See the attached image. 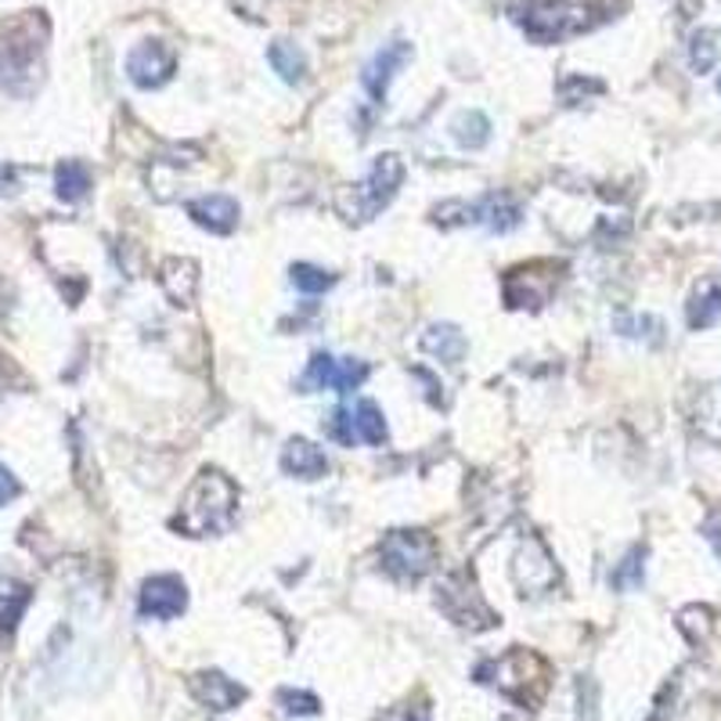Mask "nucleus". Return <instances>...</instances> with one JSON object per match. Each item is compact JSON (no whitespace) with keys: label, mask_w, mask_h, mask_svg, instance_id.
Returning <instances> with one entry per match:
<instances>
[{"label":"nucleus","mask_w":721,"mask_h":721,"mask_svg":"<svg viewBox=\"0 0 721 721\" xmlns=\"http://www.w3.org/2000/svg\"><path fill=\"white\" fill-rule=\"evenodd\" d=\"M188 216L213 235H232L238 224V202L232 196H202L188 202Z\"/></svg>","instance_id":"11"},{"label":"nucleus","mask_w":721,"mask_h":721,"mask_svg":"<svg viewBox=\"0 0 721 721\" xmlns=\"http://www.w3.org/2000/svg\"><path fill=\"white\" fill-rule=\"evenodd\" d=\"M329 437L332 440H340V444H346V448H354V440H357V429H354V412H346V407H335L332 412V418H329Z\"/></svg>","instance_id":"26"},{"label":"nucleus","mask_w":721,"mask_h":721,"mask_svg":"<svg viewBox=\"0 0 721 721\" xmlns=\"http://www.w3.org/2000/svg\"><path fill=\"white\" fill-rule=\"evenodd\" d=\"M617 329H620V335L642 340V335H649L646 329H660V321L657 318H617Z\"/></svg>","instance_id":"27"},{"label":"nucleus","mask_w":721,"mask_h":721,"mask_svg":"<svg viewBox=\"0 0 721 721\" xmlns=\"http://www.w3.org/2000/svg\"><path fill=\"white\" fill-rule=\"evenodd\" d=\"M588 4H574V0H534L527 4V15H516L520 26L527 29V36L537 44H556L567 40L574 33H584L595 19Z\"/></svg>","instance_id":"3"},{"label":"nucleus","mask_w":721,"mask_h":721,"mask_svg":"<svg viewBox=\"0 0 721 721\" xmlns=\"http://www.w3.org/2000/svg\"><path fill=\"white\" fill-rule=\"evenodd\" d=\"M718 29H696L693 40H689V66L696 72H711L718 66Z\"/></svg>","instance_id":"23"},{"label":"nucleus","mask_w":721,"mask_h":721,"mask_svg":"<svg viewBox=\"0 0 721 721\" xmlns=\"http://www.w3.org/2000/svg\"><path fill=\"white\" fill-rule=\"evenodd\" d=\"M40 58V40L29 36V19H22L19 26H11L8 36H0V80L29 72Z\"/></svg>","instance_id":"9"},{"label":"nucleus","mask_w":721,"mask_h":721,"mask_svg":"<svg viewBox=\"0 0 721 721\" xmlns=\"http://www.w3.org/2000/svg\"><path fill=\"white\" fill-rule=\"evenodd\" d=\"M685 318H689V329H711L721 318V282L718 279H704L696 285V293L689 296V307H685Z\"/></svg>","instance_id":"13"},{"label":"nucleus","mask_w":721,"mask_h":721,"mask_svg":"<svg viewBox=\"0 0 721 721\" xmlns=\"http://www.w3.org/2000/svg\"><path fill=\"white\" fill-rule=\"evenodd\" d=\"M407 58H412V44L407 40L382 44V51H376V58H371V62L365 66V72H361V83H365V91L371 94V98L387 102L390 80L397 76V69H404Z\"/></svg>","instance_id":"8"},{"label":"nucleus","mask_w":721,"mask_h":721,"mask_svg":"<svg viewBox=\"0 0 721 721\" xmlns=\"http://www.w3.org/2000/svg\"><path fill=\"white\" fill-rule=\"evenodd\" d=\"M55 191H58V199L80 202V199L91 191V170H87V166H83L80 159L58 163V170H55Z\"/></svg>","instance_id":"16"},{"label":"nucleus","mask_w":721,"mask_h":721,"mask_svg":"<svg viewBox=\"0 0 721 721\" xmlns=\"http://www.w3.org/2000/svg\"><path fill=\"white\" fill-rule=\"evenodd\" d=\"M404 180V163L401 155H379L376 163H371V170L365 174V180L361 185H354L351 196L340 199V210L346 221H371L382 206H390V199L397 196V188H401Z\"/></svg>","instance_id":"2"},{"label":"nucleus","mask_w":721,"mask_h":721,"mask_svg":"<svg viewBox=\"0 0 721 721\" xmlns=\"http://www.w3.org/2000/svg\"><path fill=\"white\" fill-rule=\"evenodd\" d=\"M423 346L429 354H437L440 361H462L465 354V335L454 329V324H433V329L423 335Z\"/></svg>","instance_id":"18"},{"label":"nucleus","mask_w":721,"mask_h":721,"mask_svg":"<svg viewBox=\"0 0 721 721\" xmlns=\"http://www.w3.org/2000/svg\"><path fill=\"white\" fill-rule=\"evenodd\" d=\"M238 520V487L216 469L199 473L196 484L188 487L180 512L174 516V527L188 537H210L227 534Z\"/></svg>","instance_id":"1"},{"label":"nucleus","mask_w":721,"mask_h":721,"mask_svg":"<svg viewBox=\"0 0 721 721\" xmlns=\"http://www.w3.org/2000/svg\"><path fill=\"white\" fill-rule=\"evenodd\" d=\"M268 62L274 66V72H279L285 83H304V76H307V55L288 40L271 44Z\"/></svg>","instance_id":"17"},{"label":"nucleus","mask_w":721,"mask_h":721,"mask_svg":"<svg viewBox=\"0 0 721 721\" xmlns=\"http://www.w3.org/2000/svg\"><path fill=\"white\" fill-rule=\"evenodd\" d=\"M279 707H282V714H288V718H315L321 711L315 693H296V689H282Z\"/></svg>","instance_id":"25"},{"label":"nucleus","mask_w":721,"mask_h":721,"mask_svg":"<svg viewBox=\"0 0 721 721\" xmlns=\"http://www.w3.org/2000/svg\"><path fill=\"white\" fill-rule=\"evenodd\" d=\"M718 91H721V80H718Z\"/></svg>","instance_id":"31"},{"label":"nucleus","mask_w":721,"mask_h":721,"mask_svg":"<svg viewBox=\"0 0 721 721\" xmlns=\"http://www.w3.org/2000/svg\"><path fill=\"white\" fill-rule=\"evenodd\" d=\"M29 584L15 581V577H0V631H15L22 613L29 606Z\"/></svg>","instance_id":"14"},{"label":"nucleus","mask_w":721,"mask_h":721,"mask_svg":"<svg viewBox=\"0 0 721 721\" xmlns=\"http://www.w3.org/2000/svg\"><path fill=\"white\" fill-rule=\"evenodd\" d=\"M282 469L288 476H299V480H318L329 473V459H324V451L315 448L310 440L304 437H293L285 444L282 451Z\"/></svg>","instance_id":"12"},{"label":"nucleus","mask_w":721,"mask_h":721,"mask_svg":"<svg viewBox=\"0 0 721 721\" xmlns=\"http://www.w3.org/2000/svg\"><path fill=\"white\" fill-rule=\"evenodd\" d=\"M188 689L202 707H210V711H232V707L246 700L243 685L221 675V671H199V675H191Z\"/></svg>","instance_id":"10"},{"label":"nucleus","mask_w":721,"mask_h":721,"mask_svg":"<svg viewBox=\"0 0 721 721\" xmlns=\"http://www.w3.org/2000/svg\"><path fill=\"white\" fill-rule=\"evenodd\" d=\"M335 376H340V361H335L332 354H315L304 371V379H299V387L304 390H335Z\"/></svg>","instance_id":"22"},{"label":"nucleus","mask_w":721,"mask_h":721,"mask_svg":"<svg viewBox=\"0 0 721 721\" xmlns=\"http://www.w3.org/2000/svg\"><path fill=\"white\" fill-rule=\"evenodd\" d=\"M11 498H19V480L11 476L8 465H0V505H8Z\"/></svg>","instance_id":"28"},{"label":"nucleus","mask_w":721,"mask_h":721,"mask_svg":"<svg viewBox=\"0 0 721 721\" xmlns=\"http://www.w3.org/2000/svg\"><path fill=\"white\" fill-rule=\"evenodd\" d=\"M174 69H177V55H174V47L163 40H144L127 58V76L141 91L163 87V83L174 76Z\"/></svg>","instance_id":"5"},{"label":"nucleus","mask_w":721,"mask_h":721,"mask_svg":"<svg viewBox=\"0 0 721 721\" xmlns=\"http://www.w3.org/2000/svg\"><path fill=\"white\" fill-rule=\"evenodd\" d=\"M451 210L462 213L454 224H484L487 232H498V235L512 232V227H520V221H523L520 202L509 196H484L476 202H451Z\"/></svg>","instance_id":"7"},{"label":"nucleus","mask_w":721,"mask_h":721,"mask_svg":"<svg viewBox=\"0 0 721 721\" xmlns=\"http://www.w3.org/2000/svg\"><path fill=\"white\" fill-rule=\"evenodd\" d=\"M293 285L299 288V293L315 296V293H324V288L335 285V274L315 268V263H296V268H293Z\"/></svg>","instance_id":"24"},{"label":"nucleus","mask_w":721,"mask_h":721,"mask_svg":"<svg viewBox=\"0 0 721 721\" xmlns=\"http://www.w3.org/2000/svg\"><path fill=\"white\" fill-rule=\"evenodd\" d=\"M407 721H429V711H426V707H415V711L407 714Z\"/></svg>","instance_id":"30"},{"label":"nucleus","mask_w":721,"mask_h":721,"mask_svg":"<svg viewBox=\"0 0 721 721\" xmlns=\"http://www.w3.org/2000/svg\"><path fill=\"white\" fill-rule=\"evenodd\" d=\"M451 134H454V141L462 144V149L480 152L490 141V119L484 113H462L451 123Z\"/></svg>","instance_id":"19"},{"label":"nucleus","mask_w":721,"mask_h":721,"mask_svg":"<svg viewBox=\"0 0 721 721\" xmlns=\"http://www.w3.org/2000/svg\"><path fill=\"white\" fill-rule=\"evenodd\" d=\"M707 537H711L714 545H718V552H721V523H711V527H707Z\"/></svg>","instance_id":"29"},{"label":"nucleus","mask_w":721,"mask_h":721,"mask_svg":"<svg viewBox=\"0 0 721 721\" xmlns=\"http://www.w3.org/2000/svg\"><path fill=\"white\" fill-rule=\"evenodd\" d=\"M437 563V541L426 531H393L382 537V567L404 584H415Z\"/></svg>","instance_id":"4"},{"label":"nucleus","mask_w":721,"mask_h":721,"mask_svg":"<svg viewBox=\"0 0 721 721\" xmlns=\"http://www.w3.org/2000/svg\"><path fill=\"white\" fill-rule=\"evenodd\" d=\"M646 581V548H631L628 556L617 563V570L610 574V584L617 592H635Z\"/></svg>","instance_id":"20"},{"label":"nucleus","mask_w":721,"mask_h":721,"mask_svg":"<svg viewBox=\"0 0 721 721\" xmlns=\"http://www.w3.org/2000/svg\"><path fill=\"white\" fill-rule=\"evenodd\" d=\"M354 429H357V440H365V444H382V440H387V423H382L379 404L357 401V407H354Z\"/></svg>","instance_id":"21"},{"label":"nucleus","mask_w":721,"mask_h":721,"mask_svg":"<svg viewBox=\"0 0 721 721\" xmlns=\"http://www.w3.org/2000/svg\"><path fill=\"white\" fill-rule=\"evenodd\" d=\"M185 606H188V588L180 577L159 574V577H149V581L141 584L138 613L144 620H174L185 613Z\"/></svg>","instance_id":"6"},{"label":"nucleus","mask_w":721,"mask_h":721,"mask_svg":"<svg viewBox=\"0 0 721 721\" xmlns=\"http://www.w3.org/2000/svg\"><path fill=\"white\" fill-rule=\"evenodd\" d=\"M196 285H199V274H196V263L191 260H166L163 263V288L170 293V299L177 307H188L191 296H196Z\"/></svg>","instance_id":"15"}]
</instances>
